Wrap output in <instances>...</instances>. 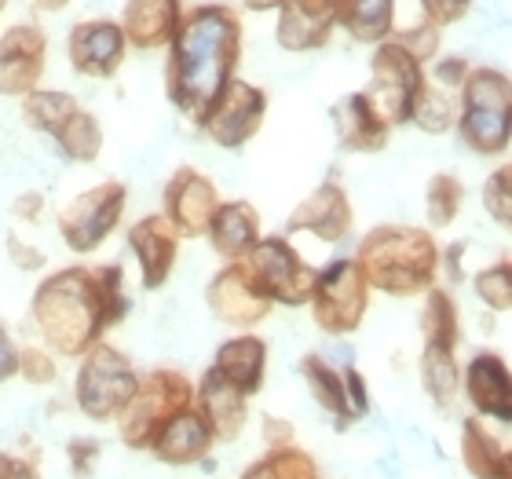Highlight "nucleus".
<instances>
[{"instance_id":"nucleus-1","label":"nucleus","mask_w":512,"mask_h":479,"mask_svg":"<svg viewBox=\"0 0 512 479\" xmlns=\"http://www.w3.org/2000/svg\"><path fill=\"white\" fill-rule=\"evenodd\" d=\"M128 308L121 264L59 267L37 282L30 297L33 330L59 359H81L103 344V337L128 319Z\"/></svg>"},{"instance_id":"nucleus-2","label":"nucleus","mask_w":512,"mask_h":479,"mask_svg":"<svg viewBox=\"0 0 512 479\" xmlns=\"http://www.w3.org/2000/svg\"><path fill=\"white\" fill-rule=\"evenodd\" d=\"M242 63V19L227 4H198L183 15L165 55V96L194 125L209 114Z\"/></svg>"},{"instance_id":"nucleus-3","label":"nucleus","mask_w":512,"mask_h":479,"mask_svg":"<svg viewBox=\"0 0 512 479\" xmlns=\"http://www.w3.org/2000/svg\"><path fill=\"white\" fill-rule=\"evenodd\" d=\"M355 264L370 282V289L384 297L410 300L428 293L439 282L443 253L428 227L381 224L363 235L355 249Z\"/></svg>"},{"instance_id":"nucleus-4","label":"nucleus","mask_w":512,"mask_h":479,"mask_svg":"<svg viewBox=\"0 0 512 479\" xmlns=\"http://www.w3.org/2000/svg\"><path fill=\"white\" fill-rule=\"evenodd\" d=\"M461 143L480 158H502L512 147V81L494 66H472L458 92Z\"/></svg>"},{"instance_id":"nucleus-5","label":"nucleus","mask_w":512,"mask_h":479,"mask_svg":"<svg viewBox=\"0 0 512 479\" xmlns=\"http://www.w3.org/2000/svg\"><path fill=\"white\" fill-rule=\"evenodd\" d=\"M143 373L132 366L125 352H118L114 344H96L92 352L77 359L74 373V406L77 414L96 421V425H110L128 410L132 395L139 388Z\"/></svg>"},{"instance_id":"nucleus-6","label":"nucleus","mask_w":512,"mask_h":479,"mask_svg":"<svg viewBox=\"0 0 512 479\" xmlns=\"http://www.w3.org/2000/svg\"><path fill=\"white\" fill-rule=\"evenodd\" d=\"M194 406V381L176 366H154L139 377V388L132 395L128 410L118 417L121 447L147 454L154 436L169 425L172 417Z\"/></svg>"},{"instance_id":"nucleus-7","label":"nucleus","mask_w":512,"mask_h":479,"mask_svg":"<svg viewBox=\"0 0 512 479\" xmlns=\"http://www.w3.org/2000/svg\"><path fill=\"white\" fill-rule=\"evenodd\" d=\"M308 308L311 322L326 337H352L363 326L370 311V282L363 278L355 256H337L326 267H319Z\"/></svg>"},{"instance_id":"nucleus-8","label":"nucleus","mask_w":512,"mask_h":479,"mask_svg":"<svg viewBox=\"0 0 512 479\" xmlns=\"http://www.w3.org/2000/svg\"><path fill=\"white\" fill-rule=\"evenodd\" d=\"M125 209H128L125 183L103 180L96 187L81 191L77 198H70L66 205H59L55 227H59V238H63V245L70 253L88 256L110 242V235L125 220Z\"/></svg>"},{"instance_id":"nucleus-9","label":"nucleus","mask_w":512,"mask_h":479,"mask_svg":"<svg viewBox=\"0 0 512 479\" xmlns=\"http://www.w3.org/2000/svg\"><path fill=\"white\" fill-rule=\"evenodd\" d=\"M428 88V70L425 63H417L414 55L399 48L388 37L377 44L370 55V85L363 88L366 96L374 99V107L381 110V118L392 128H403L414 121L417 99Z\"/></svg>"},{"instance_id":"nucleus-10","label":"nucleus","mask_w":512,"mask_h":479,"mask_svg":"<svg viewBox=\"0 0 512 479\" xmlns=\"http://www.w3.org/2000/svg\"><path fill=\"white\" fill-rule=\"evenodd\" d=\"M246 264L256 275V282H260V289L271 297V304L308 308L319 267H311L300 256V249L289 242V235H264L256 242L253 253L246 256Z\"/></svg>"},{"instance_id":"nucleus-11","label":"nucleus","mask_w":512,"mask_h":479,"mask_svg":"<svg viewBox=\"0 0 512 479\" xmlns=\"http://www.w3.org/2000/svg\"><path fill=\"white\" fill-rule=\"evenodd\" d=\"M205 308L213 311L216 322H224L231 330H256L260 322L271 315V297H267L256 275L249 271L246 260H235V264H224L209 278L205 286Z\"/></svg>"},{"instance_id":"nucleus-12","label":"nucleus","mask_w":512,"mask_h":479,"mask_svg":"<svg viewBox=\"0 0 512 479\" xmlns=\"http://www.w3.org/2000/svg\"><path fill=\"white\" fill-rule=\"evenodd\" d=\"M264 118H267V92L260 85H253V81L235 77L224 88V96L209 107V114L198 121V128L213 139L216 147L242 150L264 128Z\"/></svg>"},{"instance_id":"nucleus-13","label":"nucleus","mask_w":512,"mask_h":479,"mask_svg":"<svg viewBox=\"0 0 512 479\" xmlns=\"http://www.w3.org/2000/svg\"><path fill=\"white\" fill-rule=\"evenodd\" d=\"M216 209H220V191L216 183L194 165H180L165 180L161 191V216L172 224L180 238H205L213 224Z\"/></svg>"},{"instance_id":"nucleus-14","label":"nucleus","mask_w":512,"mask_h":479,"mask_svg":"<svg viewBox=\"0 0 512 479\" xmlns=\"http://www.w3.org/2000/svg\"><path fill=\"white\" fill-rule=\"evenodd\" d=\"M128 37L114 19H81L66 33L70 70L85 81H110L125 66Z\"/></svg>"},{"instance_id":"nucleus-15","label":"nucleus","mask_w":512,"mask_h":479,"mask_svg":"<svg viewBox=\"0 0 512 479\" xmlns=\"http://www.w3.org/2000/svg\"><path fill=\"white\" fill-rule=\"evenodd\" d=\"M48 70V37L37 22H15L0 33V96L26 99Z\"/></svg>"},{"instance_id":"nucleus-16","label":"nucleus","mask_w":512,"mask_h":479,"mask_svg":"<svg viewBox=\"0 0 512 479\" xmlns=\"http://www.w3.org/2000/svg\"><path fill=\"white\" fill-rule=\"evenodd\" d=\"M352 227H355L352 198H348V191L337 180H326L315 191L304 194L286 220L289 235H311L326 245H341L344 238L352 235Z\"/></svg>"},{"instance_id":"nucleus-17","label":"nucleus","mask_w":512,"mask_h":479,"mask_svg":"<svg viewBox=\"0 0 512 479\" xmlns=\"http://www.w3.org/2000/svg\"><path fill=\"white\" fill-rule=\"evenodd\" d=\"M461 395L472 414L512 428V366L498 352H476L461 366Z\"/></svg>"},{"instance_id":"nucleus-18","label":"nucleus","mask_w":512,"mask_h":479,"mask_svg":"<svg viewBox=\"0 0 512 479\" xmlns=\"http://www.w3.org/2000/svg\"><path fill=\"white\" fill-rule=\"evenodd\" d=\"M128 249L139 267V286L154 293L172 278L176 260H180V242L183 238L172 231V224L161 213L139 216L136 224L128 227Z\"/></svg>"},{"instance_id":"nucleus-19","label":"nucleus","mask_w":512,"mask_h":479,"mask_svg":"<svg viewBox=\"0 0 512 479\" xmlns=\"http://www.w3.org/2000/svg\"><path fill=\"white\" fill-rule=\"evenodd\" d=\"M341 0H282L275 19V41L282 52L304 55L326 48L337 30Z\"/></svg>"},{"instance_id":"nucleus-20","label":"nucleus","mask_w":512,"mask_h":479,"mask_svg":"<svg viewBox=\"0 0 512 479\" xmlns=\"http://www.w3.org/2000/svg\"><path fill=\"white\" fill-rule=\"evenodd\" d=\"M213 447H216V436L213 428H209V421L202 417L198 406H187V410H180L154 436L147 454L154 461H161V465H169V469H194V465L209 461Z\"/></svg>"},{"instance_id":"nucleus-21","label":"nucleus","mask_w":512,"mask_h":479,"mask_svg":"<svg viewBox=\"0 0 512 479\" xmlns=\"http://www.w3.org/2000/svg\"><path fill=\"white\" fill-rule=\"evenodd\" d=\"M330 121L337 143L348 154H377L392 139V125L381 118V110L374 107V99L366 92H348L337 99L330 107Z\"/></svg>"},{"instance_id":"nucleus-22","label":"nucleus","mask_w":512,"mask_h":479,"mask_svg":"<svg viewBox=\"0 0 512 479\" xmlns=\"http://www.w3.org/2000/svg\"><path fill=\"white\" fill-rule=\"evenodd\" d=\"M194 406H198L202 417L209 421L216 443H235V439L246 432L249 395L238 392L235 384H227L213 366L202 373V381L194 384Z\"/></svg>"},{"instance_id":"nucleus-23","label":"nucleus","mask_w":512,"mask_h":479,"mask_svg":"<svg viewBox=\"0 0 512 479\" xmlns=\"http://www.w3.org/2000/svg\"><path fill=\"white\" fill-rule=\"evenodd\" d=\"M183 0H125L121 8V30L128 37V48L154 52L169 48L183 22Z\"/></svg>"},{"instance_id":"nucleus-24","label":"nucleus","mask_w":512,"mask_h":479,"mask_svg":"<svg viewBox=\"0 0 512 479\" xmlns=\"http://www.w3.org/2000/svg\"><path fill=\"white\" fill-rule=\"evenodd\" d=\"M209 245H213L216 256H224V264H235V260H246L256 249V242L264 238V227H260V213L256 205L246 198H235V202H220L213 224H209Z\"/></svg>"},{"instance_id":"nucleus-25","label":"nucleus","mask_w":512,"mask_h":479,"mask_svg":"<svg viewBox=\"0 0 512 479\" xmlns=\"http://www.w3.org/2000/svg\"><path fill=\"white\" fill-rule=\"evenodd\" d=\"M213 370L224 377L227 384H235L238 392L253 399L267 381V341L256 337L253 330L227 337L213 355Z\"/></svg>"},{"instance_id":"nucleus-26","label":"nucleus","mask_w":512,"mask_h":479,"mask_svg":"<svg viewBox=\"0 0 512 479\" xmlns=\"http://www.w3.org/2000/svg\"><path fill=\"white\" fill-rule=\"evenodd\" d=\"M300 377L308 384V392L315 395V403L337 421V428L355 425L352 403H348V384H344V370H337L333 362H326L319 352H308L300 359Z\"/></svg>"},{"instance_id":"nucleus-27","label":"nucleus","mask_w":512,"mask_h":479,"mask_svg":"<svg viewBox=\"0 0 512 479\" xmlns=\"http://www.w3.org/2000/svg\"><path fill=\"white\" fill-rule=\"evenodd\" d=\"M337 26L355 44H384L395 33V0H341Z\"/></svg>"},{"instance_id":"nucleus-28","label":"nucleus","mask_w":512,"mask_h":479,"mask_svg":"<svg viewBox=\"0 0 512 479\" xmlns=\"http://www.w3.org/2000/svg\"><path fill=\"white\" fill-rule=\"evenodd\" d=\"M417 377L421 388L432 399V406L450 410L461 392V362L454 348H439V344H425L421 359H417Z\"/></svg>"},{"instance_id":"nucleus-29","label":"nucleus","mask_w":512,"mask_h":479,"mask_svg":"<svg viewBox=\"0 0 512 479\" xmlns=\"http://www.w3.org/2000/svg\"><path fill=\"white\" fill-rule=\"evenodd\" d=\"M461 465L472 479H502L505 472V447L476 414L461 421Z\"/></svg>"},{"instance_id":"nucleus-30","label":"nucleus","mask_w":512,"mask_h":479,"mask_svg":"<svg viewBox=\"0 0 512 479\" xmlns=\"http://www.w3.org/2000/svg\"><path fill=\"white\" fill-rule=\"evenodd\" d=\"M52 143L59 147V154L66 161H74V165H96L107 136H103V125H99V118L92 110L77 107L70 114V121L52 136Z\"/></svg>"},{"instance_id":"nucleus-31","label":"nucleus","mask_w":512,"mask_h":479,"mask_svg":"<svg viewBox=\"0 0 512 479\" xmlns=\"http://www.w3.org/2000/svg\"><path fill=\"white\" fill-rule=\"evenodd\" d=\"M421 337L425 344H439V348H454L461 344V315L458 300L450 297L443 286H432L421 304Z\"/></svg>"},{"instance_id":"nucleus-32","label":"nucleus","mask_w":512,"mask_h":479,"mask_svg":"<svg viewBox=\"0 0 512 479\" xmlns=\"http://www.w3.org/2000/svg\"><path fill=\"white\" fill-rule=\"evenodd\" d=\"M238 479H322V469L311 450L293 443L282 450H264L256 461H249Z\"/></svg>"},{"instance_id":"nucleus-33","label":"nucleus","mask_w":512,"mask_h":479,"mask_svg":"<svg viewBox=\"0 0 512 479\" xmlns=\"http://www.w3.org/2000/svg\"><path fill=\"white\" fill-rule=\"evenodd\" d=\"M77 107H81L77 96H70L63 88H37V92H30L26 99H19L22 121H26L33 132H41V136H48V139L70 121V114H74Z\"/></svg>"},{"instance_id":"nucleus-34","label":"nucleus","mask_w":512,"mask_h":479,"mask_svg":"<svg viewBox=\"0 0 512 479\" xmlns=\"http://www.w3.org/2000/svg\"><path fill=\"white\" fill-rule=\"evenodd\" d=\"M461 205H465V183L450 172H436L425 187V220L432 227H450L461 216Z\"/></svg>"},{"instance_id":"nucleus-35","label":"nucleus","mask_w":512,"mask_h":479,"mask_svg":"<svg viewBox=\"0 0 512 479\" xmlns=\"http://www.w3.org/2000/svg\"><path fill=\"white\" fill-rule=\"evenodd\" d=\"M410 125H417L421 132H428V136H443L450 128H458V99H454V92L428 81V88L421 92V99H417V110Z\"/></svg>"},{"instance_id":"nucleus-36","label":"nucleus","mask_w":512,"mask_h":479,"mask_svg":"<svg viewBox=\"0 0 512 479\" xmlns=\"http://www.w3.org/2000/svg\"><path fill=\"white\" fill-rule=\"evenodd\" d=\"M472 289L487 311L502 315V311H512V256H498L494 264L480 267L472 275Z\"/></svg>"},{"instance_id":"nucleus-37","label":"nucleus","mask_w":512,"mask_h":479,"mask_svg":"<svg viewBox=\"0 0 512 479\" xmlns=\"http://www.w3.org/2000/svg\"><path fill=\"white\" fill-rule=\"evenodd\" d=\"M480 202H483V213L491 216L502 231L512 235V161L498 165V169L483 180Z\"/></svg>"},{"instance_id":"nucleus-38","label":"nucleus","mask_w":512,"mask_h":479,"mask_svg":"<svg viewBox=\"0 0 512 479\" xmlns=\"http://www.w3.org/2000/svg\"><path fill=\"white\" fill-rule=\"evenodd\" d=\"M19 377L30 388H52L59 381V355H52L44 344H26L19 355Z\"/></svg>"},{"instance_id":"nucleus-39","label":"nucleus","mask_w":512,"mask_h":479,"mask_svg":"<svg viewBox=\"0 0 512 479\" xmlns=\"http://www.w3.org/2000/svg\"><path fill=\"white\" fill-rule=\"evenodd\" d=\"M392 41L414 55L417 63H428V59L439 55V26L421 19V22H414V26H406V30H395Z\"/></svg>"},{"instance_id":"nucleus-40","label":"nucleus","mask_w":512,"mask_h":479,"mask_svg":"<svg viewBox=\"0 0 512 479\" xmlns=\"http://www.w3.org/2000/svg\"><path fill=\"white\" fill-rule=\"evenodd\" d=\"M8 260L22 275H41L44 267H48V256H44L41 245H30L26 238L15 235V231H8Z\"/></svg>"},{"instance_id":"nucleus-41","label":"nucleus","mask_w":512,"mask_h":479,"mask_svg":"<svg viewBox=\"0 0 512 479\" xmlns=\"http://www.w3.org/2000/svg\"><path fill=\"white\" fill-rule=\"evenodd\" d=\"M469 74H472L469 59H465V55H450V59H439V63L432 66L428 81L439 88H447V92H461L465 81H469Z\"/></svg>"},{"instance_id":"nucleus-42","label":"nucleus","mask_w":512,"mask_h":479,"mask_svg":"<svg viewBox=\"0 0 512 479\" xmlns=\"http://www.w3.org/2000/svg\"><path fill=\"white\" fill-rule=\"evenodd\" d=\"M417 4H421V19L439 26V30L461 22L472 8V0H417Z\"/></svg>"},{"instance_id":"nucleus-43","label":"nucleus","mask_w":512,"mask_h":479,"mask_svg":"<svg viewBox=\"0 0 512 479\" xmlns=\"http://www.w3.org/2000/svg\"><path fill=\"white\" fill-rule=\"evenodd\" d=\"M66 461H70L74 479H88V472L96 469V461H99V439H88V436L70 439V447H66Z\"/></svg>"},{"instance_id":"nucleus-44","label":"nucleus","mask_w":512,"mask_h":479,"mask_svg":"<svg viewBox=\"0 0 512 479\" xmlns=\"http://www.w3.org/2000/svg\"><path fill=\"white\" fill-rule=\"evenodd\" d=\"M260 439H264V450L293 447V443H297V428H293V421H286V417L264 414V421H260Z\"/></svg>"},{"instance_id":"nucleus-45","label":"nucleus","mask_w":512,"mask_h":479,"mask_svg":"<svg viewBox=\"0 0 512 479\" xmlns=\"http://www.w3.org/2000/svg\"><path fill=\"white\" fill-rule=\"evenodd\" d=\"M344 384H348V403H352L355 421H363L370 414V384H366L359 366H344Z\"/></svg>"},{"instance_id":"nucleus-46","label":"nucleus","mask_w":512,"mask_h":479,"mask_svg":"<svg viewBox=\"0 0 512 479\" xmlns=\"http://www.w3.org/2000/svg\"><path fill=\"white\" fill-rule=\"evenodd\" d=\"M44 209H48V198L41 191H19L15 202H11V220H19V224H41Z\"/></svg>"},{"instance_id":"nucleus-47","label":"nucleus","mask_w":512,"mask_h":479,"mask_svg":"<svg viewBox=\"0 0 512 479\" xmlns=\"http://www.w3.org/2000/svg\"><path fill=\"white\" fill-rule=\"evenodd\" d=\"M0 479H41V465H37V458L0 450Z\"/></svg>"},{"instance_id":"nucleus-48","label":"nucleus","mask_w":512,"mask_h":479,"mask_svg":"<svg viewBox=\"0 0 512 479\" xmlns=\"http://www.w3.org/2000/svg\"><path fill=\"white\" fill-rule=\"evenodd\" d=\"M19 355L22 348L8 333V326H0V384H8L11 377H19Z\"/></svg>"},{"instance_id":"nucleus-49","label":"nucleus","mask_w":512,"mask_h":479,"mask_svg":"<svg viewBox=\"0 0 512 479\" xmlns=\"http://www.w3.org/2000/svg\"><path fill=\"white\" fill-rule=\"evenodd\" d=\"M461 256H465V242L450 245V253L443 256V264H447V271H450L454 278H461Z\"/></svg>"},{"instance_id":"nucleus-50","label":"nucleus","mask_w":512,"mask_h":479,"mask_svg":"<svg viewBox=\"0 0 512 479\" xmlns=\"http://www.w3.org/2000/svg\"><path fill=\"white\" fill-rule=\"evenodd\" d=\"M70 8V0H33V11L37 15H59V11Z\"/></svg>"},{"instance_id":"nucleus-51","label":"nucleus","mask_w":512,"mask_h":479,"mask_svg":"<svg viewBox=\"0 0 512 479\" xmlns=\"http://www.w3.org/2000/svg\"><path fill=\"white\" fill-rule=\"evenodd\" d=\"M249 11H278L282 8V0H242Z\"/></svg>"},{"instance_id":"nucleus-52","label":"nucleus","mask_w":512,"mask_h":479,"mask_svg":"<svg viewBox=\"0 0 512 479\" xmlns=\"http://www.w3.org/2000/svg\"><path fill=\"white\" fill-rule=\"evenodd\" d=\"M502 479H512V447L505 450V472H502Z\"/></svg>"},{"instance_id":"nucleus-53","label":"nucleus","mask_w":512,"mask_h":479,"mask_svg":"<svg viewBox=\"0 0 512 479\" xmlns=\"http://www.w3.org/2000/svg\"><path fill=\"white\" fill-rule=\"evenodd\" d=\"M4 8H8V0H0V15H4Z\"/></svg>"}]
</instances>
